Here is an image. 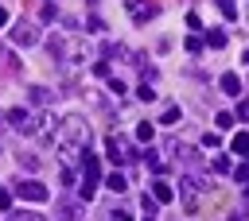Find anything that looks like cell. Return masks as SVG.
Here are the masks:
<instances>
[{"label": "cell", "instance_id": "cell-26", "mask_svg": "<svg viewBox=\"0 0 249 221\" xmlns=\"http://www.w3.org/2000/svg\"><path fill=\"white\" fill-rule=\"evenodd\" d=\"M109 89H113V93H117V97H124V93H128V85H124V81H121V78H109Z\"/></svg>", "mask_w": 249, "mask_h": 221}, {"label": "cell", "instance_id": "cell-28", "mask_svg": "<svg viewBox=\"0 0 249 221\" xmlns=\"http://www.w3.org/2000/svg\"><path fill=\"white\" fill-rule=\"evenodd\" d=\"M12 198H16V194H8V190H0V213H12Z\"/></svg>", "mask_w": 249, "mask_h": 221}, {"label": "cell", "instance_id": "cell-17", "mask_svg": "<svg viewBox=\"0 0 249 221\" xmlns=\"http://www.w3.org/2000/svg\"><path fill=\"white\" fill-rule=\"evenodd\" d=\"M233 151L249 159V132H237V136H233Z\"/></svg>", "mask_w": 249, "mask_h": 221}, {"label": "cell", "instance_id": "cell-13", "mask_svg": "<svg viewBox=\"0 0 249 221\" xmlns=\"http://www.w3.org/2000/svg\"><path fill=\"white\" fill-rule=\"evenodd\" d=\"M105 186H109L113 194H124V190H128V178H124V171H113V174L105 178Z\"/></svg>", "mask_w": 249, "mask_h": 221}, {"label": "cell", "instance_id": "cell-24", "mask_svg": "<svg viewBox=\"0 0 249 221\" xmlns=\"http://www.w3.org/2000/svg\"><path fill=\"white\" fill-rule=\"evenodd\" d=\"M39 16H43V23H51V19H54V16H58V4H51V0H47V4H43V12H39Z\"/></svg>", "mask_w": 249, "mask_h": 221}, {"label": "cell", "instance_id": "cell-9", "mask_svg": "<svg viewBox=\"0 0 249 221\" xmlns=\"http://www.w3.org/2000/svg\"><path fill=\"white\" fill-rule=\"evenodd\" d=\"M218 89H222L226 97H241V78H237L233 70H226V74L218 78Z\"/></svg>", "mask_w": 249, "mask_h": 221}, {"label": "cell", "instance_id": "cell-29", "mask_svg": "<svg viewBox=\"0 0 249 221\" xmlns=\"http://www.w3.org/2000/svg\"><path fill=\"white\" fill-rule=\"evenodd\" d=\"M160 120H163V124H175V120H179V109H175V105H171V109H163V116H160Z\"/></svg>", "mask_w": 249, "mask_h": 221}, {"label": "cell", "instance_id": "cell-1", "mask_svg": "<svg viewBox=\"0 0 249 221\" xmlns=\"http://www.w3.org/2000/svg\"><path fill=\"white\" fill-rule=\"evenodd\" d=\"M70 70H78V66H86L89 58H93V39H62V54H58Z\"/></svg>", "mask_w": 249, "mask_h": 221}, {"label": "cell", "instance_id": "cell-38", "mask_svg": "<svg viewBox=\"0 0 249 221\" xmlns=\"http://www.w3.org/2000/svg\"><path fill=\"white\" fill-rule=\"evenodd\" d=\"M148 221H156V217H148Z\"/></svg>", "mask_w": 249, "mask_h": 221}, {"label": "cell", "instance_id": "cell-27", "mask_svg": "<svg viewBox=\"0 0 249 221\" xmlns=\"http://www.w3.org/2000/svg\"><path fill=\"white\" fill-rule=\"evenodd\" d=\"M152 132H156V128H152L148 120H144V124H136V140H152Z\"/></svg>", "mask_w": 249, "mask_h": 221}, {"label": "cell", "instance_id": "cell-11", "mask_svg": "<svg viewBox=\"0 0 249 221\" xmlns=\"http://www.w3.org/2000/svg\"><path fill=\"white\" fill-rule=\"evenodd\" d=\"M167 151H171L179 163H183V159H187V163H198V151H195V147H187L183 140H171V143H167Z\"/></svg>", "mask_w": 249, "mask_h": 221}, {"label": "cell", "instance_id": "cell-30", "mask_svg": "<svg viewBox=\"0 0 249 221\" xmlns=\"http://www.w3.org/2000/svg\"><path fill=\"white\" fill-rule=\"evenodd\" d=\"M19 163H23L27 171H35V167H39V159H35V155H27V151H19Z\"/></svg>", "mask_w": 249, "mask_h": 221}, {"label": "cell", "instance_id": "cell-32", "mask_svg": "<svg viewBox=\"0 0 249 221\" xmlns=\"http://www.w3.org/2000/svg\"><path fill=\"white\" fill-rule=\"evenodd\" d=\"M214 124H218V128H230V124H233V116H230V112H218V116H214Z\"/></svg>", "mask_w": 249, "mask_h": 221}, {"label": "cell", "instance_id": "cell-7", "mask_svg": "<svg viewBox=\"0 0 249 221\" xmlns=\"http://www.w3.org/2000/svg\"><path fill=\"white\" fill-rule=\"evenodd\" d=\"M179 194H183L187 209H195V205H198V194H202V182H198V178H191V174H183V182H179Z\"/></svg>", "mask_w": 249, "mask_h": 221}, {"label": "cell", "instance_id": "cell-12", "mask_svg": "<svg viewBox=\"0 0 249 221\" xmlns=\"http://www.w3.org/2000/svg\"><path fill=\"white\" fill-rule=\"evenodd\" d=\"M148 194H152V198H156V202H160V205H167V202H171V198H175V190H171V186H167V182H163V178H156V182H152V190H148Z\"/></svg>", "mask_w": 249, "mask_h": 221}, {"label": "cell", "instance_id": "cell-36", "mask_svg": "<svg viewBox=\"0 0 249 221\" xmlns=\"http://www.w3.org/2000/svg\"><path fill=\"white\" fill-rule=\"evenodd\" d=\"M241 62H245V66H249V50H245V54H241Z\"/></svg>", "mask_w": 249, "mask_h": 221}, {"label": "cell", "instance_id": "cell-2", "mask_svg": "<svg viewBox=\"0 0 249 221\" xmlns=\"http://www.w3.org/2000/svg\"><path fill=\"white\" fill-rule=\"evenodd\" d=\"M97 182H101V159L89 151V159H86V167H82V182H78V198L82 202H89L93 198V190H97Z\"/></svg>", "mask_w": 249, "mask_h": 221}, {"label": "cell", "instance_id": "cell-21", "mask_svg": "<svg viewBox=\"0 0 249 221\" xmlns=\"http://www.w3.org/2000/svg\"><path fill=\"white\" fill-rule=\"evenodd\" d=\"M105 147H109V159H113V163H121V155H124V147H121V140H109Z\"/></svg>", "mask_w": 249, "mask_h": 221}, {"label": "cell", "instance_id": "cell-3", "mask_svg": "<svg viewBox=\"0 0 249 221\" xmlns=\"http://www.w3.org/2000/svg\"><path fill=\"white\" fill-rule=\"evenodd\" d=\"M27 132H31V140H35V143H51V140H54V132H58V120L43 109V112H35V116H31V128H27ZM27 132H23V136H27Z\"/></svg>", "mask_w": 249, "mask_h": 221}, {"label": "cell", "instance_id": "cell-10", "mask_svg": "<svg viewBox=\"0 0 249 221\" xmlns=\"http://www.w3.org/2000/svg\"><path fill=\"white\" fill-rule=\"evenodd\" d=\"M31 116H35V112H27V109H8V112H4V120H8L12 128H19V132L31 128Z\"/></svg>", "mask_w": 249, "mask_h": 221}, {"label": "cell", "instance_id": "cell-19", "mask_svg": "<svg viewBox=\"0 0 249 221\" xmlns=\"http://www.w3.org/2000/svg\"><path fill=\"white\" fill-rule=\"evenodd\" d=\"M214 4H218V12H222L226 19H233V16H237V4H233V0H214Z\"/></svg>", "mask_w": 249, "mask_h": 221}, {"label": "cell", "instance_id": "cell-6", "mask_svg": "<svg viewBox=\"0 0 249 221\" xmlns=\"http://www.w3.org/2000/svg\"><path fill=\"white\" fill-rule=\"evenodd\" d=\"M54 221H82V202H74V198H58V205H54Z\"/></svg>", "mask_w": 249, "mask_h": 221}, {"label": "cell", "instance_id": "cell-23", "mask_svg": "<svg viewBox=\"0 0 249 221\" xmlns=\"http://www.w3.org/2000/svg\"><path fill=\"white\" fill-rule=\"evenodd\" d=\"M233 178H237L241 186H249V163H237V167H233Z\"/></svg>", "mask_w": 249, "mask_h": 221}, {"label": "cell", "instance_id": "cell-16", "mask_svg": "<svg viewBox=\"0 0 249 221\" xmlns=\"http://www.w3.org/2000/svg\"><path fill=\"white\" fill-rule=\"evenodd\" d=\"M27 97H31L35 105H47V101H51V89H43V85H31V89H27Z\"/></svg>", "mask_w": 249, "mask_h": 221}, {"label": "cell", "instance_id": "cell-37", "mask_svg": "<svg viewBox=\"0 0 249 221\" xmlns=\"http://www.w3.org/2000/svg\"><path fill=\"white\" fill-rule=\"evenodd\" d=\"M245 202H249V186H245Z\"/></svg>", "mask_w": 249, "mask_h": 221}, {"label": "cell", "instance_id": "cell-8", "mask_svg": "<svg viewBox=\"0 0 249 221\" xmlns=\"http://www.w3.org/2000/svg\"><path fill=\"white\" fill-rule=\"evenodd\" d=\"M128 4V16H132V23H148L152 16H156V8L148 4V0H124Z\"/></svg>", "mask_w": 249, "mask_h": 221}, {"label": "cell", "instance_id": "cell-31", "mask_svg": "<svg viewBox=\"0 0 249 221\" xmlns=\"http://www.w3.org/2000/svg\"><path fill=\"white\" fill-rule=\"evenodd\" d=\"M136 97H140V101H156V93H152V85H140V89H136Z\"/></svg>", "mask_w": 249, "mask_h": 221}, {"label": "cell", "instance_id": "cell-15", "mask_svg": "<svg viewBox=\"0 0 249 221\" xmlns=\"http://www.w3.org/2000/svg\"><path fill=\"white\" fill-rule=\"evenodd\" d=\"M226 39H230V35H226L222 27H214V31H206V47H214V50H222V47H226Z\"/></svg>", "mask_w": 249, "mask_h": 221}, {"label": "cell", "instance_id": "cell-5", "mask_svg": "<svg viewBox=\"0 0 249 221\" xmlns=\"http://www.w3.org/2000/svg\"><path fill=\"white\" fill-rule=\"evenodd\" d=\"M16 198H23V202H47L51 190L43 182H35V178H23V182H16Z\"/></svg>", "mask_w": 249, "mask_h": 221}, {"label": "cell", "instance_id": "cell-34", "mask_svg": "<svg viewBox=\"0 0 249 221\" xmlns=\"http://www.w3.org/2000/svg\"><path fill=\"white\" fill-rule=\"evenodd\" d=\"M0 62H4V66H12V70H16V58H12V54H8V50H4V47H0Z\"/></svg>", "mask_w": 249, "mask_h": 221}, {"label": "cell", "instance_id": "cell-33", "mask_svg": "<svg viewBox=\"0 0 249 221\" xmlns=\"http://www.w3.org/2000/svg\"><path fill=\"white\" fill-rule=\"evenodd\" d=\"M218 143H222V140H218V132H214V136H210V132L202 136V147H218Z\"/></svg>", "mask_w": 249, "mask_h": 221}, {"label": "cell", "instance_id": "cell-20", "mask_svg": "<svg viewBox=\"0 0 249 221\" xmlns=\"http://www.w3.org/2000/svg\"><path fill=\"white\" fill-rule=\"evenodd\" d=\"M8 221H47V217H39V213H27V209H16V213H8Z\"/></svg>", "mask_w": 249, "mask_h": 221}, {"label": "cell", "instance_id": "cell-22", "mask_svg": "<svg viewBox=\"0 0 249 221\" xmlns=\"http://www.w3.org/2000/svg\"><path fill=\"white\" fill-rule=\"evenodd\" d=\"M144 163H148V171H156V174L163 171V163H160V155H156V151H144Z\"/></svg>", "mask_w": 249, "mask_h": 221}, {"label": "cell", "instance_id": "cell-35", "mask_svg": "<svg viewBox=\"0 0 249 221\" xmlns=\"http://www.w3.org/2000/svg\"><path fill=\"white\" fill-rule=\"evenodd\" d=\"M0 27H8V8H0Z\"/></svg>", "mask_w": 249, "mask_h": 221}, {"label": "cell", "instance_id": "cell-25", "mask_svg": "<svg viewBox=\"0 0 249 221\" xmlns=\"http://www.w3.org/2000/svg\"><path fill=\"white\" fill-rule=\"evenodd\" d=\"M93 78H105V81H109V78H113V70H109V62H93Z\"/></svg>", "mask_w": 249, "mask_h": 221}, {"label": "cell", "instance_id": "cell-4", "mask_svg": "<svg viewBox=\"0 0 249 221\" xmlns=\"http://www.w3.org/2000/svg\"><path fill=\"white\" fill-rule=\"evenodd\" d=\"M12 43H16V47H35V43H39V27H35L31 19L12 23Z\"/></svg>", "mask_w": 249, "mask_h": 221}, {"label": "cell", "instance_id": "cell-18", "mask_svg": "<svg viewBox=\"0 0 249 221\" xmlns=\"http://www.w3.org/2000/svg\"><path fill=\"white\" fill-rule=\"evenodd\" d=\"M105 221H132V213H128V205H113L105 213Z\"/></svg>", "mask_w": 249, "mask_h": 221}, {"label": "cell", "instance_id": "cell-14", "mask_svg": "<svg viewBox=\"0 0 249 221\" xmlns=\"http://www.w3.org/2000/svg\"><path fill=\"white\" fill-rule=\"evenodd\" d=\"M210 171H214V174H233V159H230V155H214Z\"/></svg>", "mask_w": 249, "mask_h": 221}]
</instances>
